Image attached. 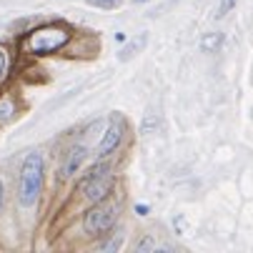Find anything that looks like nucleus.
<instances>
[{
    "label": "nucleus",
    "instance_id": "11",
    "mask_svg": "<svg viewBox=\"0 0 253 253\" xmlns=\"http://www.w3.org/2000/svg\"><path fill=\"white\" fill-rule=\"evenodd\" d=\"M121 243H123V236L118 233L113 241H105V243L100 246V251H105V253H113V251H118V248H121Z\"/></svg>",
    "mask_w": 253,
    "mask_h": 253
},
{
    "label": "nucleus",
    "instance_id": "1",
    "mask_svg": "<svg viewBox=\"0 0 253 253\" xmlns=\"http://www.w3.org/2000/svg\"><path fill=\"white\" fill-rule=\"evenodd\" d=\"M43 178H45L43 156L41 153H28L23 166H20V175H18V203L23 208H30L38 201V196L43 191Z\"/></svg>",
    "mask_w": 253,
    "mask_h": 253
},
{
    "label": "nucleus",
    "instance_id": "16",
    "mask_svg": "<svg viewBox=\"0 0 253 253\" xmlns=\"http://www.w3.org/2000/svg\"><path fill=\"white\" fill-rule=\"evenodd\" d=\"M135 3H146V0H135Z\"/></svg>",
    "mask_w": 253,
    "mask_h": 253
},
{
    "label": "nucleus",
    "instance_id": "2",
    "mask_svg": "<svg viewBox=\"0 0 253 253\" xmlns=\"http://www.w3.org/2000/svg\"><path fill=\"white\" fill-rule=\"evenodd\" d=\"M116 223V206L113 203H93V208L85 213L83 218V228L88 236H103L108 228Z\"/></svg>",
    "mask_w": 253,
    "mask_h": 253
},
{
    "label": "nucleus",
    "instance_id": "5",
    "mask_svg": "<svg viewBox=\"0 0 253 253\" xmlns=\"http://www.w3.org/2000/svg\"><path fill=\"white\" fill-rule=\"evenodd\" d=\"M121 138H123V126L121 123H113L111 128H108L105 133H103V138H100V143H98V148H95V153L100 156V158H105V156H111L116 148H118V143H121Z\"/></svg>",
    "mask_w": 253,
    "mask_h": 253
},
{
    "label": "nucleus",
    "instance_id": "8",
    "mask_svg": "<svg viewBox=\"0 0 253 253\" xmlns=\"http://www.w3.org/2000/svg\"><path fill=\"white\" fill-rule=\"evenodd\" d=\"M221 43H223V35L221 33H211V35H206V38L201 41V48L206 53H215V50L221 48Z\"/></svg>",
    "mask_w": 253,
    "mask_h": 253
},
{
    "label": "nucleus",
    "instance_id": "7",
    "mask_svg": "<svg viewBox=\"0 0 253 253\" xmlns=\"http://www.w3.org/2000/svg\"><path fill=\"white\" fill-rule=\"evenodd\" d=\"M146 43H148V33H140V35H135V38H130L128 41V45L121 50V60H128V58H133V55H138L143 48H146Z\"/></svg>",
    "mask_w": 253,
    "mask_h": 253
},
{
    "label": "nucleus",
    "instance_id": "14",
    "mask_svg": "<svg viewBox=\"0 0 253 253\" xmlns=\"http://www.w3.org/2000/svg\"><path fill=\"white\" fill-rule=\"evenodd\" d=\"M3 68H5V55L0 53V73H3Z\"/></svg>",
    "mask_w": 253,
    "mask_h": 253
},
{
    "label": "nucleus",
    "instance_id": "15",
    "mask_svg": "<svg viewBox=\"0 0 253 253\" xmlns=\"http://www.w3.org/2000/svg\"><path fill=\"white\" fill-rule=\"evenodd\" d=\"M0 208H3V183H0Z\"/></svg>",
    "mask_w": 253,
    "mask_h": 253
},
{
    "label": "nucleus",
    "instance_id": "12",
    "mask_svg": "<svg viewBox=\"0 0 253 253\" xmlns=\"http://www.w3.org/2000/svg\"><path fill=\"white\" fill-rule=\"evenodd\" d=\"M236 3H238V0H221V5H218V15L223 18L226 13H231V10L236 8Z\"/></svg>",
    "mask_w": 253,
    "mask_h": 253
},
{
    "label": "nucleus",
    "instance_id": "4",
    "mask_svg": "<svg viewBox=\"0 0 253 253\" xmlns=\"http://www.w3.org/2000/svg\"><path fill=\"white\" fill-rule=\"evenodd\" d=\"M78 191L83 193V198L88 203H100V201L108 198V193L113 191V178L108 173H88Z\"/></svg>",
    "mask_w": 253,
    "mask_h": 253
},
{
    "label": "nucleus",
    "instance_id": "9",
    "mask_svg": "<svg viewBox=\"0 0 253 253\" xmlns=\"http://www.w3.org/2000/svg\"><path fill=\"white\" fill-rule=\"evenodd\" d=\"M88 5L93 8H103V10H116L123 5V0H88Z\"/></svg>",
    "mask_w": 253,
    "mask_h": 253
},
{
    "label": "nucleus",
    "instance_id": "6",
    "mask_svg": "<svg viewBox=\"0 0 253 253\" xmlns=\"http://www.w3.org/2000/svg\"><path fill=\"white\" fill-rule=\"evenodd\" d=\"M85 158H88V148L85 146H73V148L68 151V158H65L63 168H60V175L63 178H70L73 173H78V168L85 163Z\"/></svg>",
    "mask_w": 253,
    "mask_h": 253
},
{
    "label": "nucleus",
    "instance_id": "3",
    "mask_svg": "<svg viewBox=\"0 0 253 253\" xmlns=\"http://www.w3.org/2000/svg\"><path fill=\"white\" fill-rule=\"evenodd\" d=\"M68 43V30H60V28H43L38 33H33V38L28 41V48L38 55H48V53H55L60 50L63 45Z\"/></svg>",
    "mask_w": 253,
    "mask_h": 253
},
{
    "label": "nucleus",
    "instance_id": "13",
    "mask_svg": "<svg viewBox=\"0 0 253 253\" xmlns=\"http://www.w3.org/2000/svg\"><path fill=\"white\" fill-rule=\"evenodd\" d=\"M135 211H138V215H146V213H148V208L143 206V203H138V206H135Z\"/></svg>",
    "mask_w": 253,
    "mask_h": 253
},
{
    "label": "nucleus",
    "instance_id": "10",
    "mask_svg": "<svg viewBox=\"0 0 253 253\" xmlns=\"http://www.w3.org/2000/svg\"><path fill=\"white\" fill-rule=\"evenodd\" d=\"M153 248H156V241H153L148 233H146V236H140V241L133 246L135 253H146V251H153Z\"/></svg>",
    "mask_w": 253,
    "mask_h": 253
}]
</instances>
